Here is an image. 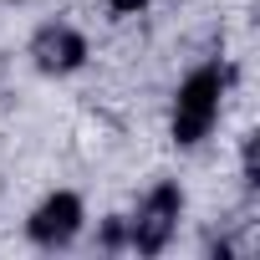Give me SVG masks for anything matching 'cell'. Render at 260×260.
I'll return each mask as SVG.
<instances>
[{
    "label": "cell",
    "instance_id": "1",
    "mask_svg": "<svg viewBox=\"0 0 260 260\" xmlns=\"http://www.w3.org/2000/svg\"><path fill=\"white\" fill-rule=\"evenodd\" d=\"M224 82H230V72H224L219 61H209V67H194V72L179 82L174 117H169V127H174V143H179V148H194L199 138H209V127L219 122Z\"/></svg>",
    "mask_w": 260,
    "mask_h": 260
},
{
    "label": "cell",
    "instance_id": "2",
    "mask_svg": "<svg viewBox=\"0 0 260 260\" xmlns=\"http://www.w3.org/2000/svg\"><path fill=\"white\" fill-rule=\"evenodd\" d=\"M179 209H184L179 184H153L148 199L138 204V214L122 219V224H127V245H133L138 255H158V250L169 245L174 224H179Z\"/></svg>",
    "mask_w": 260,
    "mask_h": 260
},
{
    "label": "cell",
    "instance_id": "3",
    "mask_svg": "<svg viewBox=\"0 0 260 260\" xmlns=\"http://www.w3.org/2000/svg\"><path fill=\"white\" fill-rule=\"evenodd\" d=\"M77 230H82V199H77V194H51V199H41L36 214L26 219V235H31L41 250L72 245Z\"/></svg>",
    "mask_w": 260,
    "mask_h": 260
},
{
    "label": "cell",
    "instance_id": "4",
    "mask_svg": "<svg viewBox=\"0 0 260 260\" xmlns=\"http://www.w3.org/2000/svg\"><path fill=\"white\" fill-rule=\"evenodd\" d=\"M31 56H36V67H41L46 77H67V72H77V67L87 61V41H82V31L51 21V26H41V31L31 36Z\"/></svg>",
    "mask_w": 260,
    "mask_h": 260
},
{
    "label": "cell",
    "instance_id": "5",
    "mask_svg": "<svg viewBox=\"0 0 260 260\" xmlns=\"http://www.w3.org/2000/svg\"><path fill=\"white\" fill-rule=\"evenodd\" d=\"M107 6H112V11H117V16H138V11H143V6H148V0H107Z\"/></svg>",
    "mask_w": 260,
    "mask_h": 260
}]
</instances>
